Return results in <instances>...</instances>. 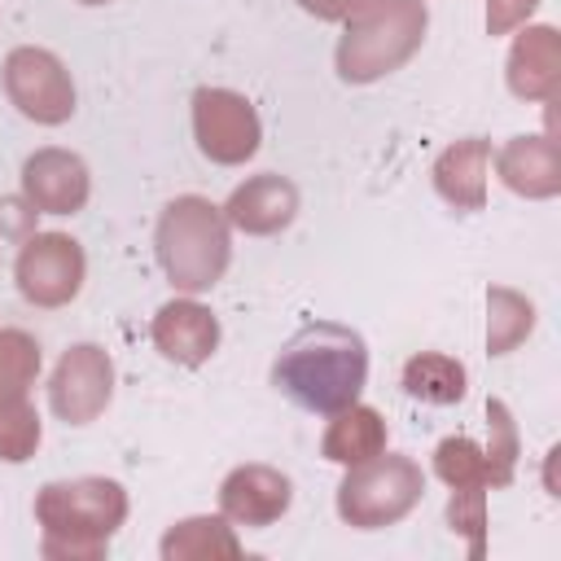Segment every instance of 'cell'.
<instances>
[{
	"instance_id": "1",
	"label": "cell",
	"mask_w": 561,
	"mask_h": 561,
	"mask_svg": "<svg viewBox=\"0 0 561 561\" xmlns=\"http://www.w3.org/2000/svg\"><path fill=\"white\" fill-rule=\"evenodd\" d=\"M368 342L337 320H307L272 359V386L302 412L329 416L364 394Z\"/></svg>"
},
{
	"instance_id": "2",
	"label": "cell",
	"mask_w": 561,
	"mask_h": 561,
	"mask_svg": "<svg viewBox=\"0 0 561 561\" xmlns=\"http://www.w3.org/2000/svg\"><path fill=\"white\" fill-rule=\"evenodd\" d=\"M127 491L114 478H57L35 495L39 552L48 561H101L118 526L127 522Z\"/></svg>"
},
{
	"instance_id": "3",
	"label": "cell",
	"mask_w": 561,
	"mask_h": 561,
	"mask_svg": "<svg viewBox=\"0 0 561 561\" xmlns=\"http://www.w3.org/2000/svg\"><path fill=\"white\" fill-rule=\"evenodd\" d=\"M153 254H158L162 276L180 294L197 298L224 280L232 263V228L210 197L184 193L162 206L158 228H153Z\"/></svg>"
},
{
	"instance_id": "4",
	"label": "cell",
	"mask_w": 561,
	"mask_h": 561,
	"mask_svg": "<svg viewBox=\"0 0 561 561\" xmlns=\"http://www.w3.org/2000/svg\"><path fill=\"white\" fill-rule=\"evenodd\" d=\"M430 31L425 0H364L337 35L333 66L342 83H377L408 66Z\"/></svg>"
},
{
	"instance_id": "5",
	"label": "cell",
	"mask_w": 561,
	"mask_h": 561,
	"mask_svg": "<svg viewBox=\"0 0 561 561\" xmlns=\"http://www.w3.org/2000/svg\"><path fill=\"white\" fill-rule=\"evenodd\" d=\"M425 495V473L403 451H377L364 465H351L337 482V517L355 530H386L403 522Z\"/></svg>"
},
{
	"instance_id": "6",
	"label": "cell",
	"mask_w": 561,
	"mask_h": 561,
	"mask_svg": "<svg viewBox=\"0 0 561 561\" xmlns=\"http://www.w3.org/2000/svg\"><path fill=\"white\" fill-rule=\"evenodd\" d=\"M39 381V342L26 329H0V460L26 465L39 451L44 425L31 403Z\"/></svg>"
},
{
	"instance_id": "7",
	"label": "cell",
	"mask_w": 561,
	"mask_h": 561,
	"mask_svg": "<svg viewBox=\"0 0 561 561\" xmlns=\"http://www.w3.org/2000/svg\"><path fill=\"white\" fill-rule=\"evenodd\" d=\"M4 96L22 118L39 127H61L75 114V79L66 61L35 44H22L4 57Z\"/></svg>"
},
{
	"instance_id": "8",
	"label": "cell",
	"mask_w": 561,
	"mask_h": 561,
	"mask_svg": "<svg viewBox=\"0 0 561 561\" xmlns=\"http://www.w3.org/2000/svg\"><path fill=\"white\" fill-rule=\"evenodd\" d=\"M83 276H88V254L66 232H31L13 263L18 294L44 311L75 302L83 289Z\"/></svg>"
},
{
	"instance_id": "9",
	"label": "cell",
	"mask_w": 561,
	"mask_h": 561,
	"mask_svg": "<svg viewBox=\"0 0 561 561\" xmlns=\"http://www.w3.org/2000/svg\"><path fill=\"white\" fill-rule=\"evenodd\" d=\"M193 140L219 167L250 162L263 140L254 101L232 88H197L193 92Z\"/></svg>"
},
{
	"instance_id": "10",
	"label": "cell",
	"mask_w": 561,
	"mask_h": 561,
	"mask_svg": "<svg viewBox=\"0 0 561 561\" xmlns=\"http://www.w3.org/2000/svg\"><path fill=\"white\" fill-rule=\"evenodd\" d=\"M114 399V359L96 342H75L61 351L48 377V408L66 425H92Z\"/></svg>"
},
{
	"instance_id": "11",
	"label": "cell",
	"mask_w": 561,
	"mask_h": 561,
	"mask_svg": "<svg viewBox=\"0 0 561 561\" xmlns=\"http://www.w3.org/2000/svg\"><path fill=\"white\" fill-rule=\"evenodd\" d=\"M22 197L35 215H79L92 197V171L70 149H35L22 162Z\"/></svg>"
},
{
	"instance_id": "12",
	"label": "cell",
	"mask_w": 561,
	"mask_h": 561,
	"mask_svg": "<svg viewBox=\"0 0 561 561\" xmlns=\"http://www.w3.org/2000/svg\"><path fill=\"white\" fill-rule=\"evenodd\" d=\"M149 337L162 359H171L180 368H202L219 351V316L206 302H197L193 294H184V298H171L158 307Z\"/></svg>"
},
{
	"instance_id": "13",
	"label": "cell",
	"mask_w": 561,
	"mask_h": 561,
	"mask_svg": "<svg viewBox=\"0 0 561 561\" xmlns=\"http://www.w3.org/2000/svg\"><path fill=\"white\" fill-rule=\"evenodd\" d=\"M504 83L517 101H552L561 88V35L548 22L517 26L508 57H504Z\"/></svg>"
},
{
	"instance_id": "14",
	"label": "cell",
	"mask_w": 561,
	"mask_h": 561,
	"mask_svg": "<svg viewBox=\"0 0 561 561\" xmlns=\"http://www.w3.org/2000/svg\"><path fill=\"white\" fill-rule=\"evenodd\" d=\"M294 482L272 465H237L219 482V513L232 526H272L289 513Z\"/></svg>"
},
{
	"instance_id": "15",
	"label": "cell",
	"mask_w": 561,
	"mask_h": 561,
	"mask_svg": "<svg viewBox=\"0 0 561 561\" xmlns=\"http://www.w3.org/2000/svg\"><path fill=\"white\" fill-rule=\"evenodd\" d=\"M219 210H224L228 228H237L245 237H272L298 219V184L289 175L263 171V175H250L245 184H237Z\"/></svg>"
},
{
	"instance_id": "16",
	"label": "cell",
	"mask_w": 561,
	"mask_h": 561,
	"mask_svg": "<svg viewBox=\"0 0 561 561\" xmlns=\"http://www.w3.org/2000/svg\"><path fill=\"white\" fill-rule=\"evenodd\" d=\"M495 175L504 180L508 193L526 202H548L561 193V149L552 136H508L504 149L495 153Z\"/></svg>"
},
{
	"instance_id": "17",
	"label": "cell",
	"mask_w": 561,
	"mask_h": 561,
	"mask_svg": "<svg viewBox=\"0 0 561 561\" xmlns=\"http://www.w3.org/2000/svg\"><path fill=\"white\" fill-rule=\"evenodd\" d=\"M486 171H491V140L486 136H460L434 158V193L451 210H482L486 206Z\"/></svg>"
},
{
	"instance_id": "18",
	"label": "cell",
	"mask_w": 561,
	"mask_h": 561,
	"mask_svg": "<svg viewBox=\"0 0 561 561\" xmlns=\"http://www.w3.org/2000/svg\"><path fill=\"white\" fill-rule=\"evenodd\" d=\"M377 451H386V416L368 403H346L337 412H329V425H324V438H320V456L329 465H364L373 460Z\"/></svg>"
},
{
	"instance_id": "19",
	"label": "cell",
	"mask_w": 561,
	"mask_h": 561,
	"mask_svg": "<svg viewBox=\"0 0 561 561\" xmlns=\"http://www.w3.org/2000/svg\"><path fill=\"white\" fill-rule=\"evenodd\" d=\"M158 552H162V561H219V557H241L245 548H241V539L224 513L219 517L202 513V517L175 522L162 535Z\"/></svg>"
},
{
	"instance_id": "20",
	"label": "cell",
	"mask_w": 561,
	"mask_h": 561,
	"mask_svg": "<svg viewBox=\"0 0 561 561\" xmlns=\"http://www.w3.org/2000/svg\"><path fill=\"white\" fill-rule=\"evenodd\" d=\"M403 394L408 399H421V403H434V408H451L469 394V368L443 351H416L408 355L403 364V377H399Z\"/></svg>"
},
{
	"instance_id": "21",
	"label": "cell",
	"mask_w": 561,
	"mask_h": 561,
	"mask_svg": "<svg viewBox=\"0 0 561 561\" xmlns=\"http://www.w3.org/2000/svg\"><path fill=\"white\" fill-rule=\"evenodd\" d=\"M535 333V302L508 285L486 289V355H508Z\"/></svg>"
},
{
	"instance_id": "22",
	"label": "cell",
	"mask_w": 561,
	"mask_h": 561,
	"mask_svg": "<svg viewBox=\"0 0 561 561\" xmlns=\"http://www.w3.org/2000/svg\"><path fill=\"white\" fill-rule=\"evenodd\" d=\"M434 473L447 486H486L491 491V469H486V451L469 438V434H447L434 447Z\"/></svg>"
},
{
	"instance_id": "23",
	"label": "cell",
	"mask_w": 561,
	"mask_h": 561,
	"mask_svg": "<svg viewBox=\"0 0 561 561\" xmlns=\"http://www.w3.org/2000/svg\"><path fill=\"white\" fill-rule=\"evenodd\" d=\"M486 469H491V486H508L513 473H517V456H522V443H517V421L508 412L504 399H486Z\"/></svg>"
},
{
	"instance_id": "24",
	"label": "cell",
	"mask_w": 561,
	"mask_h": 561,
	"mask_svg": "<svg viewBox=\"0 0 561 561\" xmlns=\"http://www.w3.org/2000/svg\"><path fill=\"white\" fill-rule=\"evenodd\" d=\"M447 526L469 543V557H486V486H451Z\"/></svg>"
},
{
	"instance_id": "25",
	"label": "cell",
	"mask_w": 561,
	"mask_h": 561,
	"mask_svg": "<svg viewBox=\"0 0 561 561\" xmlns=\"http://www.w3.org/2000/svg\"><path fill=\"white\" fill-rule=\"evenodd\" d=\"M539 0H486V35H508L530 22Z\"/></svg>"
},
{
	"instance_id": "26",
	"label": "cell",
	"mask_w": 561,
	"mask_h": 561,
	"mask_svg": "<svg viewBox=\"0 0 561 561\" xmlns=\"http://www.w3.org/2000/svg\"><path fill=\"white\" fill-rule=\"evenodd\" d=\"M364 0H298L302 13H311L316 22H346Z\"/></svg>"
},
{
	"instance_id": "27",
	"label": "cell",
	"mask_w": 561,
	"mask_h": 561,
	"mask_svg": "<svg viewBox=\"0 0 561 561\" xmlns=\"http://www.w3.org/2000/svg\"><path fill=\"white\" fill-rule=\"evenodd\" d=\"M75 4H88V9H96V4H110V0H75Z\"/></svg>"
}]
</instances>
